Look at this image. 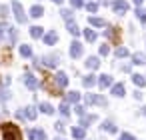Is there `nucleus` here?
<instances>
[{"label": "nucleus", "mask_w": 146, "mask_h": 140, "mask_svg": "<svg viewBox=\"0 0 146 140\" xmlns=\"http://www.w3.org/2000/svg\"><path fill=\"white\" fill-rule=\"evenodd\" d=\"M2 134H4V140H22V134H20V128L12 122H6L2 126Z\"/></svg>", "instance_id": "obj_1"}, {"label": "nucleus", "mask_w": 146, "mask_h": 140, "mask_svg": "<svg viewBox=\"0 0 146 140\" xmlns=\"http://www.w3.org/2000/svg\"><path fill=\"white\" fill-rule=\"evenodd\" d=\"M12 10H14L16 20H18L20 24H24V22H26V14H24V8H22V4L18 2V0H14V2H12Z\"/></svg>", "instance_id": "obj_2"}, {"label": "nucleus", "mask_w": 146, "mask_h": 140, "mask_svg": "<svg viewBox=\"0 0 146 140\" xmlns=\"http://www.w3.org/2000/svg\"><path fill=\"white\" fill-rule=\"evenodd\" d=\"M24 84H26L30 90H36V88L40 86V82L36 80V76H34V74H26V76H24Z\"/></svg>", "instance_id": "obj_3"}, {"label": "nucleus", "mask_w": 146, "mask_h": 140, "mask_svg": "<svg viewBox=\"0 0 146 140\" xmlns=\"http://www.w3.org/2000/svg\"><path fill=\"white\" fill-rule=\"evenodd\" d=\"M80 54H82V44H80L78 40H74V42L70 44V56H72V58H80Z\"/></svg>", "instance_id": "obj_4"}, {"label": "nucleus", "mask_w": 146, "mask_h": 140, "mask_svg": "<svg viewBox=\"0 0 146 140\" xmlns=\"http://www.w3.org/2000/svg\"><path fill=\"white\" fill-rule=\"evenodd\" d=\"M28 138H30V140H46V134H44V130H40V128H32V130L28 132Z\"/></svg>", "instance_id": "obj_5"}, {"label": "nucleus", "mask_w": 146, "mask_h": 140, "mask_svg": "<svg viewBox=\"0 0 146 140\" xmlns=\"http://www.w3.org/2000/svg\"><path fill=\"white\" fill-rule=\"evenodd\" d=\"M112 8H114L116 14H124L128 10V2H124V0H116V2L112 4Z\"/></svg>", "instance_id": "obj_6"}, {"label": "nucleus", "mask_w": 146, "mask_h": 140, "mask_svg": "<svg viewBox=\"0 0 146 140\" xmlns=\"http://www.w3.org/2000/svg\"><path fill=\"white\" fill-rule=\"evenodd\" d=\"M54 82H56L58 88H66V84H68V76H66L64 72H58V74L54 76Z\"/></svg>", "instance_id": "obj_7"}, {"label": "nucleus", "mask_w": 146, "mask_h": 140, "mask_svg": "<svg viewBox=\"0 0 146 140\" xmlns=\"http://www.w3.org/2000/svg\"><path fill=\"white\" fill-rule=\"evenodd\" d=\"M96 82L100 84V88H106V86H110V84H112V76H110V74H102Z\"/></svg>", "instance_id": "obj_8"}, {"label": "nucleus", "mask_w": 146, "mask_h": 140, "mask_svg": "<svg viewBox=\"0 0 146 140\" xmlns=\"http://www.w3.org/2000/svg\"><path fill=\"white\" fill-rule=\"evenodd\" d=\"M24 118H28V120H36V106H28V108H24Z\"/></svg>", "instance_id": "obj_9"}, {"label": "nucleus", "mask_w": 146, "mask_h": 140, "mask_svg": "<svg viewBox=\"0 0 146 140\" xmlns=\"http://www.w3.org/2000/svg\"><path fill=\"white\" fill-rule=\"evenodd\" d=\"M72 136H74L76 140H84V136H86V130H84L82 126H76V128H72Z\"/></svg>", "instance_id": "obj_10"}, {"label": "nucleus", "mask_w": 146, "mask_h": 140, "mask_svg": "<svg viewBox=\"0 0 146 140\" xmlns=\"http://www.w3.org/2000/svg\"><path fill=\"white\" fill-rule=\"evenodd\" d=\"M98 66H100V60H98L96 56H90V58H86V68L94 70V68H98Z\"/></svg>", "instance_id": "obj_11"}, {"label": "nucleus", "mask_w": 146, "mask_h": 140, "mask_svg": "<svg viewBox=\"0 0 146 140\" xmlns=\"http://www.w3.org/2000/svg\"><path fill=\"white\" fill-rule=\"evenodd\" d=\"M56 40H58V34H56V32H48V34L44 36V42H46L48 46H52V44H56Z\"/></svg>", "instance_id": "obj_12"}, {"label": "nucleus", "mask_w": 146, "mask_h": 140, "mask_svg": "<svg viewBox=\"0 0 146 140\" xmlns=\"http://www.w3.org/2000/svg\"><path fill=\"white\" fill-rule=\"evenodd\" d=\"M82 84H84V88H92V86L96 84V76H92V74H88V76H84V80H82Z\"/></svg>", "instance_id": "obj_13"}, {"label": "nucleus", "mask_w": 146, "mask_h": 140, "mask_svg": "<svg viewBox=\"0 0 146 140\" xmlns=\"http://www.w3.org/2000/svg\"><path fill=\"white\" fill-rule=\"evenodd\" d=\"M42 14H44V8L42 6H32V10H30V16L32 18H40Z\"/></svg>", "instance_id": "obj_14"}, {"label": "nucleus", "mask_w": 146, "mask_h": 140, "mask_svg": "<svg viewBox=\"0 0 146 140\" xmlns=\"http://www.w3.org/2000/svg\"><path fill=\"white\" fill-rule=\"evenodd\" d=\"M30 36H32V38H42L44 32H42L40 26H32V28H30Z\"/></svg>", "instance_id": "obj_15"}, {"label": "nucleus", "mask_w": 146, "mask_h": 140, "mask_svg": "<svg viewBox=\"0 0 146 140\" xmlns=\"http://www.w3.org/2000/svg\"><path fill=\"white\" fill-rule=\"evenodd\" d=\"M132 62L134 64H146V56L140 54V52H136V54H132Z\"/></svg>", "instance_id": "obj_16"}, {"label": "nucleus", "mask_w": 146, "mask_h": 140, "mask_svg": "<svg viewBox=\"0 0 146 140\" xmlns=\"http://www.w3.org/2000/svg\"><path fill=\"white\" fill-rule=\"evenodd\" d=\"M112 94L118 96V98H122V96H124V86H122V84H114V86H112Z\"/></svg>", "instance_id": "obj_17"}, {"label": "nucleus", "mask_w": 146, "mask_h": 140, "mask_svg": "<svg viewBox=\"0 0 146 140\" xmlns=\"http://www.w3.org/2000/svg\"><path fill=\"white\" fill-rule=\"evenodd\" d=\"M94 120H96V116H86V114H84V116H80V126L86 128V126H88L90 122H94Z\"/></svg>", "instance_id": "obj_18"}, {"label": "nucleus", "mask_w": 146, "mask_h": 140, "mask_svg": "<svg viewBox=\"0 0 146 140\" xmlns=\"http://www.w3.org/2000/svg\"><path fill=\"white\" fill-rule=\"evenodd\" d=\"M84 38H86L88 42H94V40H96V32H94L92 28H86V30H84Z\"/></svg>", "instance_id": "obj_19"}, {"label": "nucleus", "mask_w": 146, "mask_h": 140, "mask_svg": "<svg viewBox=\"0 0 146 140\" xmlns=\"http://www.w3.org/2000/svg\"><path fill=\"white\" fill-rule=\"evenodd\" d=\"M132 82H134L136 86H144V84H146V80H144L142 74H132Z\"/></svg>", "instance_id": "obj_20"}, {"label": "nucleus", "mask_w": 146, "mask_h": 140, "mask_svg": "<svg viewBox=\"0 0 146 140\" xmlns=\"http://www.w3.org/2000/svg\"><path fill=\"white\" fill-rule=\"evenodd\" d=\"M78 100H80V94H78L76 90H70V92H68V98H66V102L70 104V102H78Z\"/></svg>", "instance_id": "obj_21"}, {"label": "nucleus", "mask_w": 146, "mask_h": 140, "mask_svg": "<svg viewBox=\"0 0 146 140\" xmlns=\"http://www.w3.org/2000/svg\"><path fill=\"white\" fill-rule=\"evenodd\" d=\"M20 56H24V58L32 56V48H30V46H26V44H22V46H20Z\"/></svg>", "instance_id": "obj_22"}, {"label": "nucleus", "mask_w": 146, "mask_h": 140, "mask_svg": "<svg viewBox=\"0 0 146 140\" xmlns=\"http://www.w3.org/2000/svg\"><path fill=\"white\" fill-rule=\"evenodd\" d=\"M38 108H40V110H42L44 114H52V112H54V108H52V106H50L48 102H42V104H40Z\"/></svg>", "instance_id": "obj_23"}, {"label": "nucleus", "mask_w": 146, "mask_h": 140, "mask_svg": "<svg viewBox=\"0 0 146 140\" xmlns=\"http://www.w3.org/2000/svg\"><path fill=\"white\" fill-rule=\"evenodd\" d=\"M58 110H60V114H62V116H68V112H70L68 102H66V100H62V104H60V108H58Z\"/></svg>", "instance_id": "obj_24"}, {"label": "nucleus", "mask_w": 146, "mask_h": 140, "mask_svg": "<svg viewBox=\"0 0 146 140\" xmlns=\"http://www.w3.org/2000/svg\"><path fill=\"white\" fill-rule=\"evenodd\" d=\"M102 128H104L106 132H116V126H114V122H112V120H106V122L102 124Z\"/></svg>", "instance_id": "obj_25"}, {"label": "nucleus", "mask_w": 146, "mask_h": 140, "mask_svg": "<svg viewBox=\"0 0 146 140\" xmlns=\"http://www.w3.org/2000/svg\"><path fill=\"white\" fill-rule=\"evenodd\" d=\"M68 30H70V34H72V36H78V34H80V28H78L74 22H68Z\"/></svg>", "instance_id": "obj_26"}, {"label": "nucleus", "mask_w": 146, "mask_h": 140, "mask_svg": "<svg viewBox=\"0 0 146 140\" xmlns=\"http://www.w3.org/2000/svg\"><path fill=\"white\" fill-rule=\"evenodd\" d=\"M90 24L92 26H104V20L102 18H96V16H90Z\"/></svg>", "instance_id": "obj_27"}, {"label": "nucleus", "mask_w": 146, "mask_h": 140, "mask_svg": "<svg viewBox=\"0 0 146 140\" xmlns=\"http://www.w3.org/2000/svg\"><path fill=\"white\" fill-rule=\"evenodd\" d=\"M44 64L46 66H56V56H44Z\"/></svg>", "instance_id": "obj_28"}, {"label": "nucleus", "mask_w": 146, "mask_h": 140, "mask_svg": "<svg viewBox=\"0 0 146 140\" xmlns=\"http://www.w3.org/2000/svg\"><path fill=\"white\" fill-rule=\"evenodd\" d=\"M84 102L86 104H96V94H84Z\"/></svg>", "instance_id": "obj_29"}, {"label": "nucleus", "mask_w": 146, "mask_h": 140, "mask_svg": "<svg viewBox=\"0 0 146 140\" xmlns=\"http://www.w3.org/2000/svg\"><path fill=\"white\" fill-rule=\"evenodd\" d=\"M60 14H62V18H64L66 22H72V10H62Z\"/></svg>", "instance_id": "obj_30"}, {"label": "nucleus", "mask_w": 146, "mask_h": 140, "mask_svg": "<svg viewBox=\"0 0 146 140\" xmlns=\"http://www.w3.org/2000/svg\"><path fill=\"white\" fill-rule=\"evenodd\" d=\"M10 98V94H8V90H4V88H0V102H6Z\"/></svg>", "instance_id": "obj_31"}, {"label": "nucleus", "mask_w": 146, "mask_h": 140, "mask_svg": "<svg viewBox=\"0 0 146 140\" xmlns=\"http://www.w3.org/2000/svg\"><path fill=\"white\" fill-rule=\"evenodd\" d=\"M116 56H118V58H124V56H128V50H126L124 46H120V48L116 50Z\"/></svg>", "instance_id": "obj_32"}, {"label": "nucleus", "mask_w": 146, "mask_h": 140, "mask_svg": "<svg viewBox=\"0 0 146 140\" xmlns=\"http://www.w3.org/2000/svg\"><path fill=\"white\" fill-rule=\"evenodd\" d=\"M136 16L140 18V22H144V24H146V12H144V10H140V8H138V10H136Z\"/></svg>", "instance_id": "obj_33"}, {"label": "nucleus", "mask_w": 146, "mask_h": 140, "mask_svg": "<svg viewBox=\"0 0 146 140\" xmlns=\"http://www.w3.org/2000/svg\"><path fill=\"white\" fill-rule=\"evenodd\" d=\"M86 10H88V12H96V10H98V4H94V2H88V4H86Z\"/></svg>", "instance_id": "obj_34"}, {"label": "nucleus", "mask_w": 146, "mask_h": 140, "mask_svg": "<svg viewBox=\"0 0 146 140\" xmlns=\"http://www.w3.org/2000/svg\"><path fill=\"white\" fill-rule=\"evenodd\" d=\"M70 4L74 8H80V6H84V0H70Z\"/></svg>", "instance_id": "obj_35"}, {"label": "nucleus", "mask_w": 146, "mask_h": 140, "mask_svg": "<svg viewBox=\"0 0 146 140\" xmlns=\"http://www.w3.org/2000/svg\"><path fill=\"white\" fill-rule=\"evenodd\" d=\"M96 104H100V106H106L108 102H106V98H104V96H96Z\"/></svg>", "instance_id": "obj_36"}, {"label": "nucleus", "mask_w": 146, "mask_h": 140, "mask_svg": "<svg viewBox=\"0 0 146 140\" xmlns=\"http://www.w3.org/2000/svg\"><path fill=\"white\" fill-rule=\"evenodd\" d=\"M108 52H110V48H108L106 44H102V46H100V54H102V56H106Z\"/></svg>", "instance_id": "obj_37"}, {"label": "nucleus", "mask_w": 146, "mask_h": 140, "mask_svg": "<svg viewBox=\"0 0 146 140\" xmlns=\"http://www.w3.org/2000/svg\"><path fill=\"white\" fill-rule=\"evenodd\" d=\"M74 110H76V114H78V116H84V114H86V110H84V106H76Z\"/></svg>", "instance_id": "obj_38"}, {"label": "nucleus", "mask_w": 146, "mask_h": 140, "mask_svg": "<svg viewBox=\"0 0 146 140\" xmlns=\"http://www.w3.org/2000/svg\"><path fill=\"white\" fill-rule=\"evenodd\" d=\"M118 140H136V138H134L132 134H122V136H120Z\"/></svg>", "instance_id": "obj_39"}, {"label": "nucleus", "mask_w": 146, "mask_h": 140, "mask_svg": "<svg viewBox=\"0 0 146 140\" xmlns=\"http://www.w3.org/2000/svg\"><path fill=\"white\" fill-rule=\"evenodd\" d=\"M56 130H58V132H64V124H62V122H56Z\"/></svg>", "instance_id": "obj_40"}, {"label": "nucleus", "mask_w": 146, "mask_h": 140, "mask_svg": "<svg viewBox=\"0 0 146 140\" xmlns=\"http://www.w3.org/2000/svg\"><path fill=\"white\" fill-rule=\"evenodd\" d=\"M134 98H136V100H140V98H142V92H140V90H136V92H134Z\"/></svg>", "instance_id": "obj_41"}, {"label": "nucleus", "mask_w": 146, "mask_h": 140, "mask_svg": "<svg viewBox=\"0 0 146 140\" xmlns=\"http://www.w3.org/2000/svg\"><path fill=\"white\" fill-rule=\"evenodd\" d=\"M142 2H144V0H134V4H136V6H140Z\"/></svg>", "instance_id": "obj_42"}, {"label": "nucleus", "mask_w": 146, "mask_h": 140, "mask_svg": "<svg viewBox=\"0 0 146 140\" xmlns=\"http://www.w3.org/2000/svg\"><path fill=\"white\" fill-rule=\"evenodd\" d=\"M52 2H56V4H62V0H52Z\"/></svg>", "instance_id": "obj_43"}, {"label": "nucleus", "mask_w": 146, "mask_h": 140, "mask_svg": "<svg viewBox=\"0 0 146 140\" xmlns=\"http://www.w3.org/2000/svg\"><path fill=\"white\" fill-rule=\"evenodd\" d=\"M142 114H144V116H146V106H144V108H142Z\"/></svg>", "instance_id": "obj_44"}, {"label": "nucleus", "mask_w": 146, "mask_h": 140, "mask_svg": "<svg viewBox=\"0 0 146 140\" xmlns=\"http://www.w3.org/2000/svg\"><path fill=\"white\" fill-rule=\"evenodd\" d=\"M0 38H2V30H0Z\"/></svg>", "instance_id": "obj_45"}, {"label": "nucleus", "mask_w": 146, "mask_h": 140, "mask_svg": "<svg viewBox=\"0 0 146 140\" xmlns=\"http://www.w3.org/2000/svg\"><path fill=\"white\" fill-rule=\"evenodd\" d=\"M56 140H60V138H56Z\"/></svg>", "instance_id": "obj_46"}]
</instances>
